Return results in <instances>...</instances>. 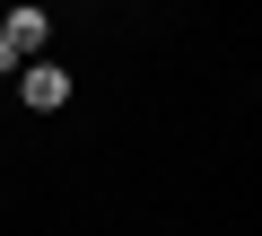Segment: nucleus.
Here are the masks:
<instances>
[{"label": "nucleus", "instance_id": "nucleus-2", "mask_svg": "<svg viewBox=\"0 0 262 236\" xmlns=\"http://www.w3.org/2000/svg\"><path fill=\"white\" fill-rule=\"evenodd\" d=\"M18 96H27L35 114H61V105H70V70H61V61H27V79H18Z\"/></svg>", "mask_w": 262, "mask_h": 236}, {"label": "nucleus", "instance_id": "nucleus-1", "mask_svg": "<svg viewBox=\"0 0 262 236\" xmlns=\"http://www.w3.org/2000/svg\"><path fill=\"white\" fill-rule=\"evenodd\" d=\"M44 35H53V18L35 9V0H27V9H0V53H9L18 70L35 61V44H44Z\"/></svg>", "mask_w": 262, "mask_h": 236}]
</instances>
